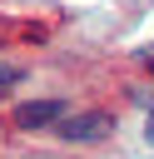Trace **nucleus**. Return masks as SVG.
<instances>
[{
  "mask_svg": "<svg viewBox=\"0 0 154 159\" xmlns=\"http://www.w3.org/2000/svg\"><path fill=\"white\" fill-rule=\"evenodd\" d=\"M114 129V119L109 114H75V119H65L60 124V134L65 139H75V144H84V139H104Z\"/></svg>",
  "mask_w": 154,
  "mask_h": 159,
  "instance_id": "f257e3e1",
  "label": "nucleus"
},
{
  "mask_svg": "<svg viewBox=\"0 0 154 159\" xmlns=\"http://www.w3.org/2000/svg\"><path fill=\"white\" fill-rule=\"evenodd\" d=\"M50 119H65V104H60V99H25V104L15 109V124H25V129H40V124H50Z\"/></svg>",
  "mask_w": 154,
  "mask_h": 159,
  "instance_id": "f03ea898",
  "label": "nucleus"
},
{
  "mask_svg": "<svg viewBox=\"0 0 154 159\" xmlns=\"http://www.w3.org/2000/svg\"><path fill=\"white\" fill-rule=\"evenodd\" d=\"M15 80H20V75H15V70H5V65H0V89H10V84H15Z\"/></svg>",
  "mask_w": 154,
  "mask_h": 159,
  "instance_id": "7ed1b4c3",
  "label": "nucleus"
},
{
  "mask_svg": "<svg viewBox=\"0 0 154 159\" xmlns=\"http://www.w3.org/2000/svg\"><path fill=\"white\" fill-rule=\"evenodd\" d=\"M144 134H149V139H154V109H149V124H144Z\"/></svg>",
  "mask_w": 154,
  "mask_h": 159,
  "instance_id": "20e7f679",
  "label": "nucleus"
}]
</instances>
